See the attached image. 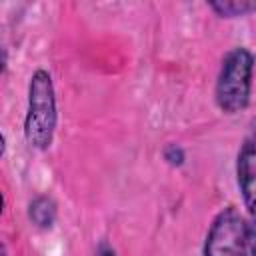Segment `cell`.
<instances>
[{"label": "cell", "instance_id": "6da1fadb", "mask_svg": "<svg viewBox=\"0 0 256 256\" xmlns=\"http://www.w3.org/2000/svg\"><path fill=\"white\" fill-rule=\"evenodd\" d=\"M58 124L56 90L52 74L44 68L34 70L28 82V106L24 116V138L34 150H48Z\"/></svg>", "mask_w": 256, "mask_h": 256}, {"label": "cell", "instance_id": "7a4b0ae2", "mask_svg": "<svg viewBox=\"0 0 256 256\" xmlns=\"http://www.w3.org/2000/svg\"><path fill=\"white\" fill-rule=\"evenodd\" d=\"M204 256H256V214L222 208L206 232Z\"/></svg>", "mask_w": 256, "mask_h": 256}, {"label": "cell", "instance_id": "3957f363", "mask_svg": "<svg viewBox=\"0 0 256 256\" xmlns=\"http://www.w3.org/2000/svg\"><path fill=\"white\" fill-rule=\"evenodd\" d=\"M252 76H254V54L244 46H236L228 50L222 58L220 72L216 78V88H214L216 106L226 114L242 112L250 104Z\"/></svg>", "mask_w": 256, "mask_h": 256}, {"label": "cell", "instance_id": "277c9868", "mask_svg": "<svg viewBox=\"0 0 256 256\" xmlns=\"http://www.w3.org/2000/svg\"><path fill=\"white\" fill-rule=\"evenodd\" d=\"M236 182L246 210L250 214H256V130L244 140L238 152Z\"/></svg>", "mask_w": 256, "mask_h": 256}, {"label": "cell", "instance_id": "5b68a950", "mask_svg": "<svg viewBox=\"0 0 256 256\" xmlns=\"http://www.w3.org/2000/svg\"><path fill=\"white\" fill-rule=\"evenodd\" d=\"M58 218V206L56 200L48 194H38L30 200L28 204V220L40 228V230H50Z\"/></svg>", "mask_w": 256, "mask_h": 256}, {"label": "cell", "instance_id": "8992f818", "mask_svg": "<svg viewBox=\"0 0 256 256\" xmlns=\"http://www.w3.org/2000/svg\"><path fill=\"white\" fill-rule=\"evenodd\" d=\"M208 6L220 18H238L256 12V0H214L208 2Z\"/></svg>", "mask_w": 256, "mask_h": 256}, {"label": "cell", "instance_id": "52a82bcc", "mask_svg": "<svg viewBox=\"0 0 256 256\" xmlns=\"http://www.w3.org/2000/svg\"><path fill=\"white\" fill-rule=\"evenodd\" d=\"M162 158H164L166 164H170V166H174V168H180V166L186 162V152H184V148H182L180 144L170 142V144H166V146L162 148Z\"/></svg>", "mask_w": 256, "mask_h": 256}, {"label": "cell", "instance_id": "ba28073f", "mask_svg": "<svg viewBox=\"0 0 256 256\" xmlns=\"http://www.w3.org/2000/svg\"><path fill=\"white\" fill-rule=\"evenodd\" d=\"M96 256H118V254H116V250H114L110 244L100 242L98 248H96Z\"/></svg>", "mask_w": 256, "mask_h": 256}]
</instances>
